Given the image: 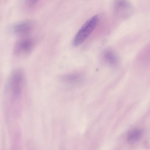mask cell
Returning <instances> with one entry per match:
<instances>
[{
	"label": "cell",
	"instance_id": "6da1fadb",
	"mask_svg": "<svg viewBox=\"0 0 150 150\" xmlns=\"http://www.w3.org/2000/svg\"><path fill=\"white\" fill-rule=\"evenodd\" d=\"M25 75L19 71L11 73L8 80L4 92L5 109L13 114L19 112L25 86Z\"/></svg>",
	"mask_w": 150,
	"mask_h": 150
},
{
	"label": "cell",
	"instance_id": "7a4b0ae2",
	"mask_svg": "<svg viewBox=\"0 0 150 150\" xmlns=\"http://www.w3.org/2000/svg\"><path fill=\"white\" fill-rule=\"evenodd\" d=\"M99 20L98 16L95 15L88 20L81 26L75 36L73 45L78 46L82 44L94 30Z\"/></svg>",
	"mask_w": 150,
	"mask_h": 150
},
{
	"label": "cell",
	"instance_id": "3957f363",
	"mask_svg": "<svg viewBox=\"0 0 150 150\" xmlns=\"http://www.w3.org/2000/svg\"><path fill=\"white\" fill-rule=\"evenodd\" d=\"M34 45L33 40L30 38H23L16 42L14 49V54L17 56H25L29 54Z\"/></svg>",
	"mask_w": 150,
	"mask_h": 150
},
{
	"label": "cell",
	"instance_id": "277c9868",
	"mask_svg": "<svg viewBox=\"0 0 150 150\" xmlns=\"http://www.w3.org/2000/svg\"><path fill=\"white\" fill-rule=\"evenodd\" d=\"M32 25L29 21H24L19 23L14 28L15 33L21 36H24L28 34L32 29Z\"/></svg>",
	"mask_w": 150,
	"mask_h": 150
},
{
	"label": "cell",
	"instance_id": "5b68a950",
	"mask_svg": "<svg viewBox=\"0 0 150 150\" xmlns=\"http://www.w3.org/2000/svg\"><path fill=\"white\" fill-rule=\"evenodd\" d=\"M142 134L141 130L135 129L130 131L127 135V140L129 143L136 142L140 138Z\"/></svg>",
	"mask_w": 150,
	"mask_h": 150
},
{
	"label": "cell",
	"instance_id": "8992f818",
	"mask_svg": "<svg viewBox=\"0 0 150 150\" xmlns=\"http://www.w3.org/2000/svg\"><path fill=\"white\" fill-rule=\"evenodd\" d=\"M103 57L105 61L109 64L114 65L117 62L116 56L112 50H107L104 52Z\"/></svg>",
	"mask_w": 150,
	"mask_h": 150
},
{
	"label": "cell",
	"instance_id": "52a82bcc",
	"mask_svg": "<svg viewBox=\"0 0 150 150\" xmlns=\"http://www.w3.org/2000/svg\"><path fill=\"white\" fill-rule=\"evenodd\" d=\"M80 76L76 74H70L63 76V80L67 82L73 83L77 82L80 80Z\"/></svg>",
	"mask_w": 150,
	"mask_h": 150
}]
</instances>
